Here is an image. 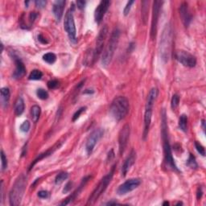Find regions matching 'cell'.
Returning a JSON list of instances; mask_svg holds the SVG:
<instances>
[{"label": "cell", "mask_w": 206, "mask_h": 206, "mask_svg": "<svg viewBox=\"0 0 206 206\" xmlns=\"http://www.w3.org/2000/svg\"><path fill=\"white\" fill-rule=\"evenodd\" d=\"M62 144H63V142H61V141L57 142L56 144L54 145L53 147H50V148L48 149V150H47L46 151H45V152L41 153L40 155H39V156H38L37 158L35 159V160L33 161V163H32V164L30 165L29 171H31V170L33 168L34 166H35V164L38 163V162H40L41 160H43V159L46 158V157H48V156H51V155H52L54 152H55V151H56L57 149H60V147H61Z\"/></svg>", "instance_id": "ac0fdd59"}, {"label": "cell", "mask_w": 206, "mask_h": 206, "mask_svg": "<svg viewBox=\"0 0 206 206\" xmlns=\"http://www.w3.org/2000/svg\"><path fill=\"white\" fill-rule=\"evenodd\" d=\"M141 184V180L139 178H132L126 180L123 184H121L117 189L118 195L123 196L136 189Z\"/></svg>", "instance_id": "4fadbf2b"}, {"label": "cell", "mask_w": 206, "mask_h": 206, "mask_svg": "<svg viewBox=\"0 0 206 206\" xmlns=\"http://www.w3.org/2000/svg\"><path fill=\"white\" fill-rule=\"evenodd\" d=\"M136 160V153L134 150L131 151L130 154L129 156L126 159V160L123 163V165L122 167V176L123 177H126L127 172L130 171V169L131 167L135 164Z\"/></svg>", "instance_id": "44dd1931"}, {"label": "cell", "mask_w": 206, "mask_h": 206, "mask_svg": "<svg viewBox=\"0 0 206 206\" xmlns=\"http://www.w3.org/2000/svg\"><path fill=\"white\" fill-rule=\"evenodd\" d=\"M1 103L3 108H7L9 104L10 96H11V92H10L9 88L3 87L1 89Z\"/></svg>", "instance_id": "7402d4cb"}, {"label": "cell", "mask_w": 206, "mask_h": 206, "mask_svg": "<svg viewBox=\"0 0 206 206\" xmlns=\"http://www.w3.org/2000/svg\"><path fill=\"white\" fill-rule=\"evenodd\" d=\"M72 182H70V181H69V182H68L67 184H65V188H64V190H63V193H69V192L71 190V188H72Z\"/></svg>", "instance_id": "b9f144b4"}, {"label": "cell", "mask_w": 206, "mask_h": 206, "mask_svg": "<svg viewBox=\"0 0 206 206\" xmlns=\"http://www.w3.org/2000/svg\"><path fill=\"white\" fill-rule=\"evenodd\" d=\"M1 203L3 201V181H1Z\"/></svg>", "instance_id": "7dc6e473"}, {"label": "cell", "mask_w": 206, "mask_h": 206, "mask_svg": "<svg viewBox=\"0 0 206 206\" xmlns=\"http://www.w3.org/2000/svg\"><path fill=\"white\" fill-rule=\"evenodd\" d=\"M115 167H116V165L113 166V167H112L110 172L106 174V176L101 180V181L99 182V184H98V186L95 188V189L93 190L91 195L89 196V199H88V202L87 204H86L87 205L94 204V203L98 200L99 197L102 195V193L106 191L108 185L110 184V183L111 182L112 179H113Z\"/></svg>", "instance_id": "52a82bcc"}, {"label": "cell", "mask_w": 206, "mask_h": 206, "mask_svg": "<svg viewBox=\"0 0 206 206\" xmlns=\"http://www.w3.org/2000/svg\"><path fill=\"white\" fill-rule=\"evenodd\" d=\"M179 128L182 131L186 132L188 130V117L187 115L182 114L180 115V119H179Z\"/></svg>", "instance_id": "d4e9b609"}, {"label": "cell", "mask_w": 206, "mask_h": 206, "mask_svg": "<svg viewBox=\"0 0 206 206\" xmlns=\"http://www.w3.org/2000/svg\"><path fill=\"white\" fill-rule=\"evenodd\" d=\"M110 1H101L98 6L95 9L94 12V19L97 24H100L102 20L104 18L106 11H108V8L110 7Z\"/></svg>", "instance_id": "9a60e30c"}, {"label": "cell", "mask_w": 206, "mask_h": 206, "mask_svg": "<svg viewBox=\"0 0 206 206\" xmlns=\"http://www.w3.org/2000/svg\"><path fill=\"white\" fill-rule=\"evenodd\" d=\"M48 195H49L48 192L45 191V190H41V191H40L39 193H38V197H39L40 198H42V199L48 198Z\"/></svg>", "instance_id": "ab89813d"}, {"label": "cell", "mask_w": 206, "mask_h": 206, "mask_svg": "<svg viewBox=\"0 0 206 206\" xmlns=\"http://www.w3.org/2000/svg\"><path fill=\"white\" fill-rule=\"evenodd\" d=\"M37 16H38V15H37V13H36V12H31V13H30V15H29V22H30V24H33V22L35 20V19L37 18Z\"/></svg>", "instance_id": "60d3db41"}, {"label": "cell", "mask_w": 206, "mask_h": 206, "mask_svg": "<svg viewBox=\"0 0 206 206\" xmlns=\"http://www.w3.org/2000/svg\"><path fill=\"white\" fill-rule=\"evenodd\" d=\"M86 3L85 2V1H77V8L81 10L84 9L85 6H86Z\"/></svg>", "instance_id": "ee69618b"}, {"label": "cell", "mask_w": 206, "mask_h": 206, "mask_svg": "<svg viewBox=\"0 0 206 206\" xmlns=\"http://www.w3.org/2000/svg\"><path fill=\"white\" fill-rule=\"evenodd\" d=\"M1 160H2V162H1V170H2L3 172L5 171L6 169L8 168V159H7V156H6L5 153H4L3 151H1Z\"/></svg>", "instance_id": "f546056e"}, {"label": "cell", "mask_w": 206, "mask_h": 206, "mask_svg": "<svg viewBox=\"0 0 206 206\" xmlns=\"http://www.w3.org/2000/svg\"><path fill=\"white\" fill-rule=\"evenodd\" d=\"M47 85H48V89H56L57 87H59L60 83L57 80H52V81H49Z\"/></svg>", "instance_id": "8d00e7d4"}, {"label": "cell", "mask_w": 206, "mask_h": 206, "mask_svg": "<svg viewBox=\"0 0 206 206\" xmlns=\"http://www.w3.org/2000/svg\"><path fill=\"white\" fill-rule=\"evenodd\" d=\"M201 126H202V128H203V130H205V121L204 120H202V122H201Z\"/></svg>", "instance_id": "f907efd6"}, {"label": "cell", "mask_w": 206, "mask_h": 206, "mask_svg": "<svg viewBox=\"0 0 206 206\" xmlns=\"http://www.w3.org/2000/svg\"><path fill=\"white\" fill-rule=\"evenodd\" d=\"M130 126L128 124H126L123 128L121 129L119 134V154L120 156L124 153L126 147L128 143L129 138H130Z\"/></svg>", "instance_id": "5bb4252c"}, {"label": "cell", "mask_w": 206, "mask_h": 206, "mask_svg": "<svg viewBox=\"0 0 206 206\" xmlns=\"http://www.w3.org/2000/svg\"><path fill=\"white\" fill-rule=\"evenodd\" d=\"M38 40H39L41 44H43V45H46V44L48 43V40H47L44 37L43 35H41V34L38 35Z\"/></svg>", "instance_id": "7bdbcfd3"}, {"label": "cell", "mask_w": 206, "mask_h": 206, "mask_svg": "<svg viewBox=\"0 0 206 206\" xmlns=\"http://www.w3.org/2000/svg\"><path fill=\"white\" fill-rule=\"evenodd\" d=\"M43 60L48 64L52 65V64L55 63V61H56V56L52 52H48L43 56Z\"/></svg>", "instance_id": "4316f807"}, {"label": "cell", "mask_w": 206, "mask_h": 206, "mask_svg": "<svg viewBox=\"0 0 206 206\" xmlns=\"http://www.w3.org/2000/svg\"><path fill=\"white\" fill-rule=\"evenodd\" d=\"M30 127H31V124H30L29 121H24V123L21 124L20 126V130L21 131L24 132V133H26V132H28L30 130Z\"/></svg>", "instance_id": "d590c367"}, {"label": "cell", "mask_w": 206, "mask_h": 206, "mask_svg": "<svg viewBox=\"0 0 206 206\" xmlns=\"http://www.w3.org/2000/svg\"><path fill=\"white\" fill-rule=\"evenodd\" d=\"M36 95L41 100H46L48 98V93L44 89H38L36 91Z\"/></svg>", "instance_id": "4dcf8cb0"}, {"label": "cell", "mask_w": 206, "mask_h": 206, "mask_svg": "<svg viewBox=\"0 0 206 206\" xmlns=\"http://www.w3.org/2000/svg\"><path fill=\"white\" fill-rule=\"evenodd\" d=\"M130 110V104L126 98L119 96L115 98L110 105V111L112 117L116 121H121L126 118Z\"/></svg>", "instance_id": "3957f363"}, {"label": "cell", "mask_w": 206, "mask_h": 206, "mask_svg": "<svg viewBox=\"0 0 206 206\" xmlns=\"http://www.w3.org/2000/svg\"><path fill=\"white\" fill-rule=\"evenodd\" d=\"M12 58L14 59L15 65V69L14 71L12 77L15 79H20L26 73V68L24 66V62L16 55H12Z\"/></svg>", "instance_id": "e0dca14e"}, {"label": "cell", "mask_w": 206, "mask_h": 206, "mask_svg": "<svg viewBox=\"0 0 206 206\" xmlns=\"http://www.w3.org/2000/svg\"><path fill=\"white\" fill-rule=\"evenodd\" d=\"M104 135V130L102 128L95 129L89 135L86 143V151L88 156H90L93 152L95 146L98 143V142L102 139V137Z\"/></svg>", "instance_id": "30bf717a"}, {"label": "cell", "mask_w": 206, "mask_h": 206, "mask_svg": "<svg viewBox=\"0 0 206 206\" xmlns=\"http://www.w3.org/2000/svg\"><path fill=\"white\" fill-rule=\"evenodd\" d=\"M159 94V90L157 88H152L147 95V103L145 106L144 113V130H143V139H147L148 132L150 130L151 118H152V111L154 103L156 102Z\"/></svg>", "instance_id": "277c9868"}, {"label": "cell", "mask_w": 206, "mask_h": 206, "mask_svg": "<svg viewBox=\"0 0 206 206\" xmlns=\"http://www.w3.org/2000/svg\"><path fill=\"white\" fill-rule=\"evenodd\" d=\"M41 114V109L37 105H34L31 108V115H32V119L34 123H37L40 119Z\"/></svg>", "instance_id": "cb8c5ba5"}, {"label": "cell", "mask_w": 206, "mask_h": 206, "mask_svg": "<svg viewBox=\"0 0 206 206\" xmlns=\"http://www.w3.org/2000/svg\"><path fill=\"white\" fill-rule=\"evenodd\" d=\"M134 3H135V1H129V2H127V3H126V7H125L124 10H123V14H124L125 16H126V15L130 13L132 5H133Z\"/></svg>", "instance_id": "74e56055"}, {"label": "cell", "mask_w": 206, "mask_h": 206, "mask_svg": "<svg viewBox=\"0 0 206 206\" xmlns=\"http://www.w3.org/2000/svg\"><path fill=\"white\" fill-rule=\"evenodd\" d=\"M119 37H120V31L118 28H116L112 32L106 48L102 53V63L104 67H107L111 62L114 54L115 50L119 45Z\"/></svg>", "instance_id": "8992f818"}, {"label": "cell", "mask_w": 206, "mask_h": 206, "mask_svg": "<svg viewBox=\"0 0 206 206\" xmlns=\"http://www.w3.org/2000/svg\"><path fill=\"white\" fill-rule=\"evenodd\" d=\"M179 103H180V97L177 94H174L172 98L171 101V106L172 108V110L177 109L179 106Z\"/></svg>", "instance_id": "d6a6232c"}, {"label": "cell", "mask_w": 206, "mask_h": 206, "mask_svg": "<svg viewBox=\"0 0 206 206\" xmlns=\"http://www.w3.org/2000/svg\"><path fill=\"white\" fill-rule=\"evenodd\" d=\"M180 204H183V203L182 202H178L177 204V205H180Z\"/></svg>", "instance_id": "db71d44e"}, {"label": "cell", "mask_w": 206, "mask_h": 206, "mask_svg": "<svg viewBox=\"0 0 206 206\" xmlns=\"http://www.w3.org/2000/svg\"><path fill=\"white\" fill-rule=\"evenodd\" d=\"M163 206L169 205V202H168V201H164V202H163Z\"/></svg>", "instance_id": "816d5d0a"}, {"label": "cell", "mask_w": 206, "mask_h": 206, "mask_svg": "<svg viewBox=\"0 0 206 206\" xmlns=\"http://www.w3.org/2000/svg\"><path fill=\"white\" fill-rule=\"evenodd\" d=\"M172 40V31L170 24H166L162 32L160 42V55L161 59L164 62L168 61L171 56Z\"/></svg>", "instance_id": "5b68a950"}, {"label": "cell", "mask_w": 206, "mask_h": 206, "mask_svg": "<svg viewBox=\"0 0 206 206\" xmlns=\"http://www.w3.org/2000/svg\"><path fill=\"white\" fill-rule=\"evenodd\" d=\"M119 203L117 202V201H109V202L106 203V204L107 205H114V204H118Z\"/></svg>", "instance_id": "c3c4849f"}, {"label": "cell", "mask_w": 206, "mask_h": 206, "mask_svg": "<svg viewBox=\"0 0 206 206\" xmlns=\"http://www.w3.org/2000/svg\"><path fill=\"white\" fill-rule=\"evenodd\" d=\"M73 7L72 6V8L66 12L65 15V20H64V28H65V32H67L68 36H69L70 41L72 43L77 42V30L75 27L74 17H73Z\"/></svg>", "instance_id": "ba28073f"}, {"label": "cell", "mask_w": 206, "mask_h": 206, "mask_svg": "<svg viewBox=\"0 0 206 206\" xmlns=\"http://www.w3.org/2000/svg\"><path fill=\"white\" fill-rule=\"evenodd\" d=\"M28 3H29V2H28V1H27V2H25V5L27 6V8H28Z\"/></svg>", "instance_id": "f5cc1de1"}, {"label": "cell", "mask_w": 206, "mask_h": 206, "mask_svg": "<svg viewBox=\"0 0 206 206\" xmlns=\"http://www.w3.org/2000/svg\"><path fill=\"white\" fill-rule=\"evenodd\" d=\"M47 4V2L46 1H45V0H36V1H35V5L36 8H44L46 6Z\"/></svg>", "instance_id": "f35d334b"}, {"label": "cell", "mask_w": 206, "mask_h": 206, "mask_svg": "<svg viewBox=\"0 0 206 206\" xmlns=\"http://www.w3.org/2000/svg\"><path fill=\"white\" fill-rule=\"evenodd\" d=\"M203 195V191H202V188H201V187L199 188L198 190H197V198L198 199V200H200V199L201 198V197H202Z\"/></svg>", "instance_id": "bcb514c9"}, {"label": "cell", "mask_w": 206, "mask_h": 206, "mask_svg": "<svg viewBox=\"0 0 206 206\" xmlns=\"http://www.w3.org/2000/svg\"><path fill=\"white\" fill-rule=\"evenodd\" d=\"M161 135L162 140H163V156H164V160L163 163L165 165V167L168 170H171L173 172H180L178 167L175 163L174 158H173L172 152V147L169 142L168 136V130H167V118H166L165 110H163L162 112V120H161Z\"/></svg>", "instance_id": "6da1fadb"}, {"label": "cell", "mask_w": 206, "mask_h": 206, "mask_svg": "<svg viewBox=\"0 0 206 206\" xmlns=\"http://www.w3.org/2000/svg\"><path fill=\"white\" fill-rule=\"evenodd\" d=\"M145 2L146 1H143L142 3V18H143V20L144 24H146V20L147 19V16H148V7L147 6H145Z\"/></svg>", "instance_id": "1f68e13d"}, {"label": "cell", "mask_w": 206, "mask_h": 206, "mask_svg": "<svg viewBox=\"0 0 206 206\" xmlns=\"http://www.w3.org/2000/svg\"><path fill=\"white\" fill-rule=\"evenodd\" d=\"M108 34V28L107 26H104L101 29L98 37L96 40V45H95L94 50L92 52V63H94L99 58L100 55L103 51V47L105 45L106 36Z\"/></svg>", "instance_id": "9c48e42d"}, {"label": "cell", "mask_w": 206, "mask_h": 206, "mask_svg": "<svg viewBox=\"0 0 206 206\" xmlns=\"http://www.w3.org/2000/svg\"><path fill=\"white\" fill-rule=\"evenodd\" d=\"M176 59L186 67L194 68L197 65V59L195 56L184 50H180L177 52Z\"/></svg>", "instance_id": "7c38bea8"}, {"label": "cell", "mask_w": 206, "mask_h": 206, "mask_svg": "<svg viewBox=\"0 0 206 206\" xmlns=\"http://www.w3.org/2000/svg\"><path fill=\"white\" fill-rule=\"evenodd\" d=\"M27 177L21 174L14 183L9 193V201L11 206H17L20 204L24 192L26 189Z\"/></svg>", "instance_id": "7a4b0ae2"}, {"label": "cell", "mask_w": 206, "mask_h": 206, "mask_svg": "<svg viewBox=\"0 0 206 206\" xmlns=\"http://www.w3.org/2000/svg\"><path fill=\"white\" fill-rule=\"evenodd\" d=\"M69 178V174L67 172H60L55 178V184H61V183H63L65 180H66Z\"/></svg>", "instance_id": "83f0119b"}, {"label": "cell", "mask_w": 206, "mask_h": 206, "mask_svg": "<svg viewBox=\"0 0 206 206\" xmlns=\"http://www.w3.org/2000/svg\"><path fill=\"white\" fill-rule=\"evenodd\" d=\"M180 15L184 26L186 28L189 26L190 23L192 21V15L190 13L189 10H188V6L187 3H183L180 5Z\"/></svg>", "instance_id": "d6986e66"}, {"label": "cell", "mask_w": 206, "mask_h": 206, "mask_svg": "<svg viewBox=\"0 0 206 206\" xmlns=\"http://www.w3.org/2000/svg\"><path fill=\"white\" fill-rule=\"evenodd\" d=\"M66 2L64 0H57L54 3L53 7H52V13H53L55 19L57 22H60L62 19L64 14V9Z\"/></svg>", "instance_id": "ffe728a7"}, {"label": "cell", "mask_w": 206, "mask_h": 206, "mask_svg": "<svg viewBox=\"0 0 206 206\" xmlns=\"http://www.w3.org/2000/svg\"><path fill=\"white\" fill-rule=\"evenodd\" d=\"M186 164L192 169H197L198 167V164H197V161H196L195 157L192 154H189V157L188 159Z\"/></svg>", "instance_id": "f1b7e54d"}, {"label": "cell", "mask_w": 206, "mask_h": 206, "mask_svg": "<svg viewBox=\"0 0 206 206\" xmlns=\"http://www.w3.org/2000/svg\"><path fill=\"white\" fill-rule=\"evenodd\" d=\"M195 147L197 149V152L200 153V155H201L202 156H205V149L203 147L201 143H200L199 142L196 141L195 142Z\"/></svg>", "instance_id": "e575fe53"}, {"label": "cell", "mask_w": 206, "mask_h": 206, "mask_svg": "<svg viewBox=\"0 0 206 206\" xmlns=\"http://www.w3.org/2000/svg\"><path fill=\"white\" fill-rule=\"evenodd\" d=\"M162 1H154L152 8V19H151V38L154 40L157 33V25H158L159 17L160 14V9L162 8Z\"/></svg>", "instance_id": "8fae6325"}, {"label": "cell", "mask_w": 206, "mask_h": 206, "mask_svg": "<svg viewBox=\"0 0 206 206\" xmlns=\"http://www.w3.org/2000/svg\"><path fill=\"white\" fill-rule=\"evenodd\" d=\"M94 93V91H93V89H86V91L84 92V93H89V94H90V93Z\"/></svg>", "instance_id": "681fc988"}, {"label": "cell", "mask_w": 206, "mask_h": 206, "mask_svg": "<svg viewBox=\"0 0 206 206\" xmlns=\"http://www.w3.org/2000/svg\"><path fill=\"white\" fill-rule=\"evenodd\" d=\"M25 110V102L23 98L19 97L17 98L15 104V114L16 116H20Z\"/></svg>", "instance_id": "603a6c76"}, {"label": "cell", "mask_w": 206, "mask_h": 206, "mask_svg": "<svg viewBox=\"0 0 206 206\" xmlns=\"http://www.w3.org/2000/svg\"><path fill=\"white\" fill-rule=\"evenodd\" d=\"M86 106H83V107H81L80 109H79V110H77V111L75 112L74 114H73V116H72V122H75V121L77 120V119H79V118H80L81 115H82V114L84 113V112L86 111Z\"/></svg>", "instance_id": "836d02e7"}, {"label": "cell", "mask_w": 206, "mask_h": 206, "mask_svg": "<svg viewBox=\"0 0 206 206\" xmlns=\"http://www.w3.org/2000/svg\"><path fill=\"white\" fill-rule=\"evenodd\" d=\"M90 179H91V177H90V176H88V177H85V178L82 180V182H81L79 187H78L77 188V189L75 190L70 196H69V197H68L67 198L65 199L63 202L61 203V205H67V204H70L72 201H74L75 199H76L78 196L80 195L81 192L82 191V189L85 188V186H86V184L89 182V180H90Z\"/></svg>", "instance_id": "2e32d148"}, {"label": "cell", "mask_w": 206, "mask_h": 206, "mask_svg": "<svg viewBox=\"0 0 206 206\" xmlns=\"http://www.w3.org/2000/svg\"><path fill=\"white\" fill-rule=\"evenodd\" d=\"M114 158V150L112 149V150H110V151H109V153H108V156H107V160L109 161H111L112 159Z\"/></svg>", "instance_id": "f6af8a7d"}, {"label": "cell", "mask_w": 206, "mask_h": 206, "mask_svg": "<svg viewBox=\"0 0 206 206\" xmlns=\"http://www.w3.org/2000/svg\"><path fill=\"white\" fill-rule=\"evenodd\" d=\"M42 77H43V72H41V71L38 70V69H34V70H32V72L30 73L29 77H28V79L32 81H38L40 80Z\"/></svg>", "instance_id": "484cf974"}]
</instances>
